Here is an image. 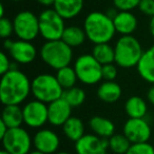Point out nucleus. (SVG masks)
Segmentation results:
<instances>
[{"instance_id": "1", "label": "nucleus", "mask_w": 154, "mask_h": 154, "mask_svg": "<svg viewBox=\"0 0 154 154\" xmlns=\"http://www.w3.org/2000/svg\"><path fill=\"white\" fill-rule=\"evenodd\" d=\"M32 93V82L20 70H10L0 82V99L5 106L23 103Z\"/></svg>"}, {"instance_id": "2", "label": "nucleus", "mask_w": 154, "mask_h": 154, "mask_svg": "<svg viewBox=\"0 0 154 154\" xmlns=\"http://www.w3.org/2000/svg\"><path fill=\"white\" fill-rule=\"evenodd\" d=\"M84 30L87 39L94 45L109 43L116 33L113 19L101 12H91L86 16Z\"/></svg>"}, {"instance_id": "3", "label": "nucleus", "mask_w": 154, "mask_h": 154, "mask_svg": "<svg viewBox=\"0 0 154 154\" xmlns=\"http://www.w3.org/2000/svg\"><path fill=\"white\" fill-rule=\"evenodd\" d=\"M39 55L47 66L58 71L64 66H70L73 59V50L61 39L45 41L41 45Z\"/></svg>"}, {"instance_id": "4", "label": "nucleus", "mask_w": 154, "mask_h": 154, "mask_svg": "<svg viewBox=\"0 0 154 154\" xmlns=\"http://www.w3.org/2000/svg\"><path fill=\"white\" fill-rule=\"evenodd\" d=\"M115 63L124 69H131L137 66L143 50L138 39L133 35L122 36L116 42L115 47Z\"/></svg>"}, {"instance_id": "5", "label": "nucleus", "mask_w": 154, "mask_h": 154, "mask_svg": "<svg viewBox=\"0 0 154 154\" xmlns=\"http://www.w3.org/2000/svg\"><path fill=\"white\" fill-rule=\"evenodd\" d=\"M63 89L56 76L51 74H39L32 80V94L35 99L49 103L61 98Z\"/></svg>"}, {"instance_id": "6", "label": "nucleus", "mask_w": 154, "mask_h": 154, "mask_svg": "<svg viewBox=\"0 0 154 154\" xmlns=\"http://www.w3.org/2000/svg\"><path fill=\"white\" fill-rule=\"evenodd\" d=\"M74 69L78 80L87 86L98 84L103 79V66L92 54H82L77 57Z\"/></svg>"}, {"instance_id": "7", "label": "nucleus", "mask_w": 154, "mask_h": 154, "mask_svg": "<svg viewBox=\"0 0 154 154\" xmlns=\"http://www.w3.org/2000/svg\"><path fill=\"white\" fill-rule=\"evenodd\" d=\"M39 31L47 41L60 40L66 26L64 19L54 9H45L38 16Z\"/></svg>"}, {"instance_id": "8", "label": "nucleus", "mask_w": 154, "mask_h": 154, "mask_svg": "<svg viewBox=\"0 0 154 154\" xmlns=\"http://www.w3.org/2000/svg\"><path fill=\"white\" fill-rule=\"evenodd\" d=\"M14 33L20 40L31 41L32 42L38 35L39 18L31 11H21L13 19Z\"/></svg>"}, {"instance_id": "9", "label": "nucleus", "mask_w": 154, "mask_h": 154, "mask_svg": "<svg viewBox=\"0 0 154 154\" xmlns=\"http://www.w3.org/2000/svg\"><path fill=\"white\" fill-rule=\"evenodd\" d=\"M1 141L3 149L11 154H29L33 143L29 132L21 127L9 129Z\"/></svg>"}, {"instance_id": "10", "label": "nucleus", "mask_w": 154, "mask_h": 154, "mask_svg": "<svg viewBox=\"0 0 154 154\" xmlns=\"http://www.w3.org/2000/svg\"><path fill=\"white\" fill-rule=\"evenodd\" d=\"M5 49L9 52L14 61L20 64H29L35 60L37 49L31 41L26 40H5Z\"/></svg>"}, {"instance_id": "11", "label": "nucleus", "mask_w": 154, "mask_h": 154, "mask_svg": "<svg viewBox=\"0 0 154 154\" xmlns=\"http://www.w3.org/2000/svg\"><path fill=\"white\" fill-rule=\"evenodd\" d=\"M22 111L24 124L30 128H41L49 122L48 105L42 101L37 99L29 101L22 108Z\"/></svg>"}, {"instance_id": "12", "label": "nucleus", "mask_w": 154, "mask_h": 154, "mask_svg": "<svg viewBox=\"0 0 154 154\" xmlns=\"http://www.w3.org/2000/svg\"><path fill=\"white\" fill-rule=\"evenodd\" d=\"M122 131L131 143H148L151 137V127L145 118H129Z\"/></svg>"}, {"instance_id": "13", "label": "nucleus", "mask_w": 154, "mask_h": 154, "mask_svg": "<svg viewBox=\"0 0 154 154\" xmlns=\"http://www.w3.org/2000/svg\"><path fill=\"white\" fill-rule=\"evenodd\" d=\"M109 139L100 138L95 134H85L75 143L77 154H107Z\"/></svg>"}, {"instance_id": "14", "label": "nucleus", "mask_w": 154, "mask_h": 154, "mask_svg": "<svg viewBox=\"0 0 154 154\" xmlns=\"http://www.w3.org/2000/svg\"><path fill=\"white\" fill-rule=\"evenodd\" d=\"M35 150L45 154H55L59 148L60 140L58 135L50 129H41L37 131L33 138Z\"/></svg>"}, {"instance_id": "15", "label": "nucleus", "mask_w": 154, "mask_h": 154, "mask_svg": "<svg viewBox=\"0 0 154 154\" xmlns=\"http://www.w3.org/2000/svg\"><path fill=\"white\" fill-rule=\"evenodd\" d=\"M48 111H49L50 124L55 127H62L66 124V120L71 117L72 107L61 97V98L49 103Z\"/></svg>"}, {"instance_id": "16", "label": "nucleus", "mask_w": 154, "mask_h": 154, "mask_svg": "<svg viewBox=\"0 0 154 154\" xmlns=\"http://www.w3.org/2000/svg\"><path fill=\"white\" fill-rule=\"evenodd\" d=\"M113 22L116 33H119L122 36L132 35L137 29V18L132 12L118 11Z\"/></svg>"}, {"instance_id": "17", "label": "nucleus", "mask_w": 154, "mask_h": 154, "mask_svg": "<svg viewBox=\"0 0 154 154\" xmlns=\"http://www.w3.org/2000/svg\"><path fill=\"white\" fill-rule=\"evenodd\" d=\"M84 5V0H55L53 9L64 20H69L77 17L82 13Z\"/></svg>"}, {"instance_id": "18", "label": "nucleus", "mask_w": 154, "mask_h": 154, "mask_svg": "<svg viewBox=\"0 0 154 154\" xmlns=\"http://www.w3.org/2000/svg\"><path fill=\"white\" fill-rule=\"evenodd\" d=\"M136 68L143 80L154 85V45L143 52Z\"/></svg>"}, {"instance_id": "19", "label": "nucleus", "mask_w": 154, "mask_h": 154, "mask_svg": "<svg viewBox=\"0 0 154 154\" xmlns=\"http://www.w3.org/2000/svg\"><path fill=\"white\" fill-rule=\"evenodd\" d=\"M89 126L94 134L100 138L109 139L112 135L115 134V125L109 118L103 116H93L89 120Z\"/></svg>"}, {"instance_id": "20", "label": "nucleus", "mask_w": 154, "mask_h": 154, "mask_svg": "<svg viewBox=\"0 0 154 154\" xmlns=\"http://www.w3.org/2000/svg\"><path fill=\"white\" fill-rule=\"evenodd\" d=\"M122 90L115 82H103L97 89V97L106 103H116L122 97Z\"/></svg>"}, {"instance_id": "21", "label": "nucleus", "mask_w": 154, "mask_h": 154, "mask_svg": "<svg viewBox=\"0 0 154 154\" xmlns=\"http://www.w3.org/2000/svg\"><path fill=\"white\" fill-rule=\"evenodd\" d=\"M1 120L8 126L9 129L19 128L24 122L23 111L18 105L5 106L1 115Z\"/></svg>"}, {"instance_id": "22", "label": "nucleus", "mask_w": 154, "mask_h": 154, "mask_svg": "<svg viewBox=\"0 0 154 154\" xmlns=\"http://www.w3.org/2000/svg\"><path fill=\"white\" fill-rule=\"evenodd\" d=\"M125 111L129 118H145L148 112L147 103L140 96H131L125 103Z\"/></svg>"}, {"instance_id": "23", "label": "nucleus", "mask_w": 154, "mask_h": 154, "mask_svg": "<svg viewBox=\"0 0 154 154\" xmlns=\"http://www.w3.org/2000/svg\"><path fill=\"white\" fill-rule=\"evenodd\" d=\"M62 131L70 140L77 143L82 136H85V125L80 118L71 116L62 126Z\"/></svg>"}, {"instance_id": "24", "label": "nucleus", "mask_w": 154, "mask_h": 154, "mask_svg": "<svg viewBox=\"0 0 154 154\" xmlns=\"http://www.w3.org/2000/svg\"><path fill=\"white\" fill-rule=\"evenodd\" d=\"M86 39L87 35L85 30L76 26H66L61 37V40L71 48L79 47L86 41Z\"/></svg>"}, {"instance_id": "25", "label": "nucleus", "mask_w": 154, "mask_h": 154, "mask_svg": "<svg viewBox=\"0 0 154 154\" xmlns=\"http://www.w3.org/2000/svg\"><path fill=\"white\" fill-rule=\"evenodd\" d=\"M91 54L101 66L115 62V50L110 43L94 45Z\"/></svg>"}, {"instance_id": "26", "label": "nucleus", "mask_w": 154, "mask_h": 154, "mask_svg": "<svg viewBox=\"0 0 154 154\" xmlns=\"http://www.w3.org/2000/svg\"><path fill=\"white\" fill-rule=\"evenodd\" d=\"M56 78L63 90H68L76 86V82L78 80L74 66H64L56 72Z\"/></svg>"}, {"instance_id": "27", "label": "nucleus", "mask_w": 154, "mask_h": 154, "mask_svg": "<svg viewBox=\"0 0 154 154\" xmlns=\"http://www.w3.org/2000/svg\"><path fill=\"white\" fill-rule=\"evenodd\" d=\"M62 98L69 103L72 108H76L82 106L86 100V93L79 87H73L71 89L63 91Z\"/></svg>"}, {"instance_id": "28", "label": "nucleus", "mask_w": 154, "mask_h": 154, "mask_svg": "<svg viewBox=\"0 0 154 154\" xmlns=\"http://www.w3.org/2000/svg\"><path fill=\"white\" fill-rule=\"evenodd\" d=\"M131 141L122 134H114L109 138V148L115 154H126L131 147Z\"/></svg>"}, {"instance_id": "29", "label": "nucleus", "mask_w": 154, "mask_h": 154, "mask_svg": "<svg viewBox=\"0 0 154 154\" xmlns=\"http://www.w3.org/2000/svg\"><path fill=\"white\" fill-rule=\"evenodd\" d=\"M126 154H154V147L149 143H132Z\"/></svg>"}, {"instance_id": "30", "label": "nucleus", "mask_w": 154, "mask_h": 154, "mask_svg": "<svg viewBox=\"0 0 154 154\" xmlns=\"http://www.w3.org/2000/svg\"><path fill=\"white\" fill-rule=\"evenodd\" d=\"M140 0H113L114 8L118 11L131 12L135 8H138Z\"/></svg>"}, {"instance_id": "31", "label": "nucleus", "mask_w": 154, "mask_h": 154, "mask_svg": "<svg viewBox=\"0 0 154 154\" xmlns=\"http://www.w3.org/2000/svg\"><path fill=\"white\" fill-rule=\"evenodd\" d=\"M14 33V23L9 18H0V36L3 39H9Z\"/></svg>"}, {"instance_id": "32", "label": "nucleus", "mask_w": 154, "mask_h": 154, "mask_svg": "<svg viewBox=\"0 0 154 154\" xmlns=\"http://www.w3.org/2000/svg\"><path fill=\"white\" fill-rule=\"evenodd\" d=\"M117 77V66L114 63L103 66V79L105 82H114Z\"/></svg>"}, {"instance_id": "33", "label": "nucleus", "mask_w": 154, "mask_h": 154, "mask_svg": "<svg viewBox=\"0 0 154 154\" xmlns=\"http://www.w3.org/2000/svg\"><path fill=\"white\" fill-rule=\"evenodd\" d=\"M138 10L143 14L152 18L154 16V0H140Z\"/></svg>"}, {"instance_id": "34", "label": "nucleus", "mask_w": 154, "mask_h": 154, "mask_svg": "<svg viewBox=\"0 0 154 154\" xmlns=\"http://www.w3.org/2000/svg\"><path fill=\"white\" fill-rule=\"evenodd\" d=\"M11 66L12 63L9 59V56L5 52L0 53V74H1V76L11 70Z\"/></svg>"}, {"instance_id": "35", "label": "nucleus", "mask_w": 154, "mask_h": 154, "mask_svg": "<svg viewBox=\"0 0 154 154\" xmlns=\"http://www.w3.org/2000/svg\"><path fill=\"white\" fill-rule=\"evenodd\" d=\"M147 98H148V100H149V103L154 106V85H152L149 90H148Z\"/></svg>"}, {"instance_id": "36", "label": "nucleus", "mask_w": 154, "mask_h": 154, "mask_svg": "<svg viewBox=\"0 0 154 154\" xmlns=\"http://www.w3.org/2000/svg\"><path fill=\"white\" fill-rule=\"evenodd\" d=\"M9 131V128L8 126L2 122V120H0V139H2L5 137V135L8 133Z\"/></svg>"}, {"instance_id": "37", "label": "nucleus", "mask_w": 154, "mask_h": 154, "mask_svg": "<svg viewBox=\"0 0 154 154\" xmlns=\"http://www.w3.org/2000/svg\"><path fill=\"white\" fill-rule=\"evenodd\" d=\"M39 5H43V7H54V3H55V0H37Z\"/></svg>"}, {"instance_id": "38", "label": "nucleus", "mask_w": 154, "mask_h": 154, "mask_svg": "<svg viewBox=\"0 0 154 154\" xmlns=\"http://www.w3.org/2000/svg\"><path fill=\"white\" fill-rule=\"evenodd\" d=\"M149 28H150V33H151L152 37L154 38V16L151 18V20H150V26H149Z\"/></svg>"}, {"instance_id": "39", "label": "nucleus", "mask_w": 154, "mask_h": 154, "mask_svg": "<svg viewBox=\"0 0 154 154\" xmlns=\"http://www.w3.org/2000/svg\"><path fill=\"white\" fill-rule=\"evenodd\" d=\"M3 17H5V5H0V18H3Z\"/></svg>"}, {"instance_id": "40", "label": "nucleus", "mask_w": 154, "mask_h": 154, "mask_svg": "<svg viewBox=\"0 0 154 154\" xmlns=\"http://www.w3.org/2000/svg\"><path fill=\"white\" fill-rule=\"evenodd\" d=\"M29 154H45V153H41V152L37 151V150H35V151H31Z\"/></svg>"}, {"instance_id": "41", "label": "nucleus", "mask_w": 154, "mask_h": 154, "mask_svg": "<svg viewBox=\"0 0 154 154\" xmlns=\"http://www.w3.org/2000/svg\"><path fill=\"white\" fill-rule=\"evenodd\" d=\"M0 154H11V153H10V152H8V151H5V150L3 149V150H1V151H0Z\"/></svg>"}, {"instance_id": "42", "label": "nucleus", "mask_w": 154, "mask_h": 154, "mask_svg": "<svg viewBox=\"0 0 154 154\" xmlns=\"http://www.w3.org/2000/svg\"><path fill=\"white\" fill-rule=\"evenodd\" d=\"M55 154H71V153H69V152L62 151V152H57V153H55Z\"/></svg>"}, {"instance_id": "43", "label": "nucleus", "mask_w": 154, "mask_h": 154, "mask_svg": "<svg viewBox=\"0 0 154 154\" xmlns=\"http://www.w3.org/2000/svg\"><path fill=\"white\" fill-rule=\"evenodd\" d=\"M10 1H14V2H18V1H22V0H10Z\"/></svg>"}]
</instances>
